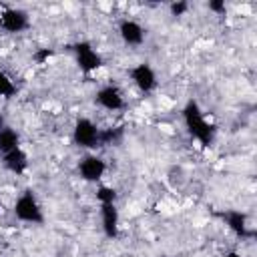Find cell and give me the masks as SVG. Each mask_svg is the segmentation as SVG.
<instances>
[{"label": "cell", "mask_w": 257, "mask_h": 257, "mask_svg": "<svg viewBox=\"0 0 257 257\" xmlns=\"http://www.w3.org/2000/svg\"><path fill=\"white\" fill-rule=\"evenodd\" d=\"M181 114H183V122L189 131V135L195 141H199L203 147H209L215 141V126L207 120V116L201 110L197 100H187Z\"/></svg>", "instance_id": "6da1fadb"}, {"label": "cell", "mask_w": 257, "mask_h": 257, "mask_svg": "<svg viewBox=\"0 0 257 257\" xmlns=\"http://www.w3.org/2000/svg\"><path fill=\"white\" fill-rule=\"evenodd\" d=\"M12 213L22 223H30V225L44 223V211L32 191H24L22 195H18V199L12 205Z\"/></svg>", "instance_id": "7a4b0ae2"}, {"label": "cell", "mask_w": 257, "mask_h": 257, "mask_svg": "<svg viewBox=\"0 0 257 257\" xmlns=\"http://www.w3.org/2000/svg\"><path fill=\"white\" fill-rule=\"evenodd\" d=\"M100 131L102 128H98L94 120H90L86 116H80V118L74 120L72 141L80 149H96V147H100Z\"/></svg>", "instance_id": "3957f363"}, {"label": "cell", "mask_w": 257, "mask_h": 257, "mask_svg": "<svg viewBox=\"0 0 257 257\" xmlns=\"http://www.w3.org/2000/svg\"><path fill=\"white\" fill-rule=\"evenodd\" d=\"M72 54H74V60L78 64V68L84 72V74H90L94 70H98L102 66V56L96 52V48L86 42V40H78L74 46H72Z\"/></svg>", "instance_id": "277c9868"}, {"label": "cell", "mask_w": 257, "mask_h": 257, "mask_svg": "<svg viewBox=\"0 0 257 257\" xmlns=\"http://www.w3.org/2000/svg\"><path fill=\"white\" fill-rule=\"evenodd\" d=\"M0 28L10 34L24 32L30 28V16L22 8H4L0 12Z\"/></svg>", "instance_id": "5b68a950"}, {"label": "cell", "mask_w": 257, "mask_h": 257, "mask_svg": "<svg viewBox=\"0 0 257 257\" xmlns=\"http://www.w3.org/2000/svg\"><path fill=\"white\" fill-rule=\"evenodd\" d=\"M128 76L133 80V84L141 90V92H153L157 88V72L151 64L147 62H139L128 70Z\"/></svg>", "instance_id": "8992f818"}, {"label": "cell", "mask_w": 257, "mask_h": 257, "mask_svg": "<svg viewBox=\"0 0 257 257\" xmlns=\"http://www.w3.org/2000/svg\"><path fill=\"white\" fill-rule=\"evenodd\" d=\"M106 173V161L98 155H86L78 163V175L86 183H96Z\"/></svg>", "instance_id": "52a82bcc"}, {"label": "cell", "mask_w": 257, "mask_h": 257, "mask_svg": "<svg viewBox=\"0 0 257 257\" xmlns=\"http://www.w3.org/2000/svg\"><path fill=\"white\" fill-rule=\"evenodd\" d=\"M94 102L108 110V112H116V110H122L124 108V94L120 92L118 86L114 84H106L102 88L96 90V96H94Z\"/></svg>", "instance_id": "ba28073f"}, {"label": "cell", "mask_w": 257, "mask_h": 257, "mask_svg": "<svg viewBox=\"0 0 257 257\" xmlns=\"http://www.w3.org/2000/svg\"><path fill=\"white\" fill-rule=\"evenodd\" d=\"M221 217H223L225 225L229 227V231L233 235H237L239 239H251L255 235V231L251 229L245 213H241V211H225Z\"/></svg>", "instance_id": "9c48e42d"}, {"label": "cell", "mask_w": 257, "mask_h": 257, "mask_svg": "<svg viewBox=\"0 0 257 257\" xmlns=\"http://www.w3.org/2000/svg\"><path fill=\"white\" fill-rule=\"evenodd\" d=\"M118 36H120V40L126 46H141L145 42L147 32H145V28L137 20L124 18V20L118 22Z\"/></svg>", "instance_id": "30bf717a"}, {"label": "cell", "mask_w": 257, "mask_h": 257, "mask_svg": "<svg viewBox=\"0 0 257 257\" xmlns=\"http://www.w3.org/2000/svg\"><path fill=\"white\" fill-rule=\"evenodd\" d=\"M100 225H102V233L108 239H114L120 231V215L116 209V203H106L100 205Z\"/></svg>", "instance_id": "8fae6325"}, {"label": "cell", "mask_w": 257, "mask_h": 257, "mask_svg": "<svg viewBox=\"0 0 257 257\" xmlns=\"http://www.w3.org/2000/svg\"><path fill=\"white\" fill-rule=\"evenodd\" d=\"M2 165L12 175H22L28 169V155L22 149H16V151H12V153L2 157Z\"/></svg>", "instance_id": "7c38bea8"}, {"label": "cell", "mask_w": 257, "mask_h": 257, "mask_svg": "<svg viewBox=\"0 0 257 257\" xmlns=\"http://www.w3.org/2000/svg\"><path fill=\"white\" fill-rule=\"evenodd\" d=\"M16 149H20V135L10 126H2L0 128V155L4 157Z\"/></svg>", "instance_id": "4fadbf2b"}, {"label": "cell", "mask_w": 257, "mask_h": 257, "mask_svg": "<svg viewBox=\"0 0 257 257\" xmlns=\"http://www.w3.org/2000/svg\"><path fill=\"white\" fill-rule=\"evenodd\" d=\"M16 94V84H14V80L4 72V70H0V96L2 98H10V96H14Z\"/></svg>", "instance_id": "5bb4252c"}, {"label": "cell", "mask_w": 257, "mask_h": 257, "mask_svg": "<svg viewBox=\"0 0 257 257\" xmlns=\"http://www.w3.org/2000/svg\"><path fill=\"white\" fill-rule=\"evenodd\" d=\"M116 189L114 187H108V185H100L96 189V199L100 205H106V203H116Z\"/></svg>", "instance_id": "9a60e30c"}, {"label": "cell", "mask_w": 257, "mask_h": 257, "mask_svg": "<svg viewBox=\"0 0 257 257\" xmlns=\"http://www.w3.org/2000/svg\"><path fill=\"white\" fill-rule=\"evenodd\" d=\"M169 10H171V16H183L189 10V2H173Z\"/></svg>", "instance_id": "2e32d148"}, {"label": "cell", "mask_w": 257, "mask_h": 257, "mask_svg": "<svg viewBox=\"0 0 257 257\" xmlns=\"http://www.w3.org/2000/svg\"><path fill=\"white\" fill-rule=\"evenodd\" d=\"M207 8H209L211 12H215V14H225V12H227V4H225L223 0H211V2L207 4Z\"/></svg>", "instance_id": "e0dca14e"}, {"label": "cell", "mask_w": 257, "mask_h": 257, "mask_svg": "<svg viewBox=\"0 0 257 257\" xmlns=\"http://www.w3.org/2000/svg\"><path fill=\"white\" fill-rule=\"evenodd\" d=\"M52 54H54V50H52V48H42V50L34 52V60L42 64V62H46V60H48V58H50Z\"/></svg>", "instance_id": "ac0fdd59"}, {"label": "cell", "mask_w": 257, "mask_h": 257, "mask_svg": "<svg viewBox=\"0 0 257 257\" xmlns=\"http://www.w3.org/2000/svg\"><path fill=\"white\" fill-rule=\"evenodd\" d=\"M223 257H243V255H241L239 251H227V253H225Z\"/></svg>", "instance_id": "d6986e66"}, {"label": "cell", "mask_w": 257, "mask_h": 257, "mask_svg": "<svg viewBox=\"0 0 257 257\" xmlns=\"http://www.w3.org/2000/svg\"><path fill=\"white\" fill-rule=\"evenodd\" d=\"M0 205H2V201H0Z\"/></svg>", "instance_id": "ffe728a7"}]
</instances>
